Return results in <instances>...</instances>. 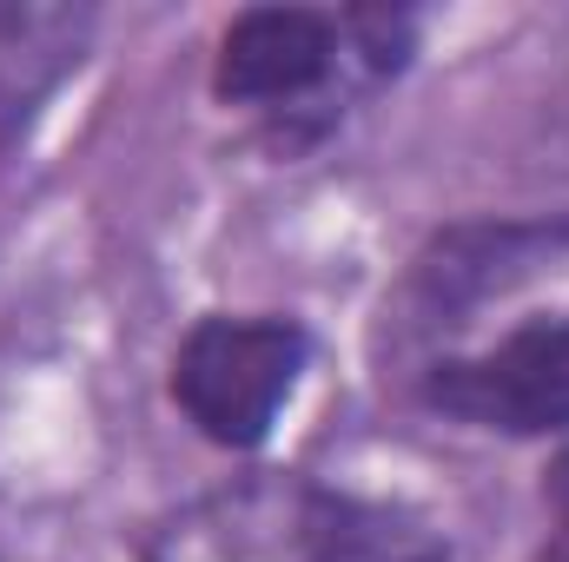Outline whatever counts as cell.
Listing matches in <instances>:
<instances>
[{
  "mask_svg": "<svg viewBox=\"0 0 569 562\" xmlns=\"http://www.w3.org/2000/svg\"><path fill=\"white\" fill-rule=\"evenodd\" d=\"M311 371V324L291 311H206L166 364L172 411L212 450L252 456Z\"/></svg>",
  "mask_w": 569,
  "mask_h": 562,
  "instance_id": "3",
  "label": "cell"
},
{
  "mask_svg": "<svg viewBox=\"0 0 569 562\" xmlns=\"http://www.w3.org/2000/svg\"><path fill=\"white\" fill-rule=\"evenodd\" d=\"M418 411L483 436H569V311L510 324L483 351H437L411 384Z\"/></svg>",
  "mask_w": 569,
  "mask_h": 562,
  "instance_id": "4",
  "label": "cell"
},
{
  "mask_svg": "<svg viewBox=\"0 0 569 562\" xmlns=\"http://www.w3.org/2000/svg\"><path fill=\"white\" fill-rule=\"evenodd\" d=\"M140 562H437V550L391 510L266 463L159 510Z\"/></svg>",
  "mask_w": 569,
  "mask_h": 562,
  "instance_id": "2",
  "label": "cell"
},
{
  "mask_svg": "<svg viewBox=\"0 0 569 562\" xmlns=\"http://www.w3.org/2000/svg\"><path fill=\"white\" fill-rule=\"evenodd\" d=\"M569 252V219H503V225H457V232H437L430 252L411 265L405 279V324H463L470 304H483L490 291L530 279L537 265H557Z\"/></svg>",
  "mask_w": 569,
  "mask_h": 562,
  "instance_id": "5",
  "label": "cell"
},
{
  "mask_svg": "<svg viewBox=\"0 0 569 562\" xmlns=\"http://www.w3.org/2000/svg\"><path fill=\"white\" fill-rule=\"evenodd\" d=\"M100 33L93 7L67 0H0V140H13L67 73H80Z\"/></svg>",
  "mask_w": 569,
  "mask_h": 562,
  "instance_id": "6",
  "label": "cell"
},
{
  "mask_svg": "<svg viewBox=\"0 0 569 562\" xmlns=\"http://www.w3.org/2000/svg\"><path fill=\"white\" fill-rule=\"evenodd\" d=\"M530 562H569V450H557L543 476V543Z\"/></svg>",
  "mask_w": 569,
  "mask_h": 562,
  "instance_id": "7",
  "label": "cell"
},
{
  "mask_svg": "<svg viewBox=\"0 0 569 562\" xmlns=\"http://www.w3.org/2000/svg\"><path fill=\"white\" fill-rule=\"evenodd\" d=\"M418 53L405 7H239L212 47V100L252 113L266 152L298 159L325 145L365 100H378Z\"/></svg>",
  "mask_w": 569,
  "mask_h": 562,
  "instance_id": "1",
  "label": "cell"
}]
</instances>
